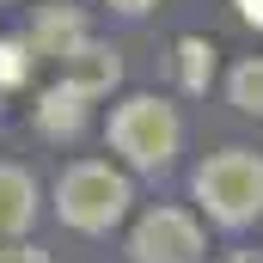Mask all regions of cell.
Instances as JSON below:
<instances>
[{
  "mask_svg": "<svg viewBox=\"0 0 263 263\" xmlns=\"http://www.w3.org/2000/svg\"><path fill=\"white\" fill-rule=\"evenodd\" d=\"M239 18H245V25H257V31H263V0H239Z\"/></svg>",
  "mask_w": 263,
  "mask_h": 263,
  "instance_id": "13",
  "label": "cell"
},
{
  "mask_svg": "<svg viewBox=\"0 0 263 263\" xmlns=\"http://www.w3.org/2000/svg\"><path fill=\"white\" fill-rule=\"evenodd\" d=\"M227 263H263V257H257V251H233Z\"/></svg>",
  "mask_w": 263,
  "mask_h": 263,
  "instance_id": "15",
  "label": "cell"
},
{
  "mask_svg": "<svg viewBox=\"0 0 263 263\" xmlns=\"http://www.w3.org/2000/svg\"><path fill=\"white\" fill-rule=\"evenodd\" d=\"M25 73H31V43L6 37L0 43V86H25Z\"/></svg>",
  "mask_w": 263,
  "mask_h": 263,
  "instance_id": "11",
  "label": "cell"
},
{
  "mask_svg": "<svg viewBox=\"0 0 263 263\" xmlns=\"http://www.w3.org/2000/svg\"><path fill=\"white\" fill-rule=\"evenodd\" d=\"M0 263H49V251H37V245H0Z\"/></svg>",
  "mask_w": 263,
  "mask_h": 263,
  "instance_id": "12",
  "label": "cell"
},
{
  "mask_svg": "<svg viewBox=\"0 0 263 263\" xmlns=\"http://www.w3.org/2000/svg\"><path fill=\"white\" fill-rule=\"evenodd\" d=\"M178 141H184L178 110H172L165 98H153V92H135V98H123V104L110 110V147H117L129 165H141V172L172 165Z\"/></svg>",
  "mask_w": 263,
  "mask_h": 263,
  "instance_id": "3",
  "label": "cell"
},
{
  "mask_svg": "<svg viewBox=\"0 0 263 263\" xmlns=\"http://www.w3.org/2000/svg\"><path fill=\"white\" fill-rule=\"evenodd\" d=\"M25 43H31V55H73V49L86 43V18H80V6H43Z\"/></svg>",
  "mask_w": 263,
  "mask_h": 263,
  "instance_id": "6",
  "label": "cell"
},
{
  "mask_svg": "<svg viewBox=\"0 0 263 263\" xmlns=\"http://www.w3.org/2000/svg\"><path fill=\"white\" fill-rule=\"evenodd\" d=\"M37 220V184L25 165H0V245Z\"/></svg>",
  "mask_w": 263,
  "mask_h": 263,
  "instance_id": "7",
  "label": "cell"
},
{
  "mask_svg": "<svg viewBox=\"0 0 263 263\" xmlns=\"http://www.w3.org/2000/svg\"><path fill=\"white\" fill-rule=\"evenodd\" d=\"M196 202L220 227H251L263 214V159L245 147H220L196 165Z\"/></svg>",
  "mask_w": 263,
  "mask_h": 263,
  "instance_id": "1",
  "label": "cell"
},
{
  "mask_svg": "<svg viewBox=\"0 0 263 263\" xmlns=\"http://www.w3.org/2000/svg\"><path fill=\"white\" fill-rule=\"evenodd\" d=\"M227 92L245 117H263V55H245V62L227 73Z\"/></svg>",
  "mask_w": 263,
  "mask_h": 263,
  "instance_id": "10",
  "label": "cell"
},
{
  "mask_svg": "<svg viewBox=\"0 0 263 263\" xmlns=\"http://www.w3.org/2000/svg\"><path fill=\"white\" fill-rule=\"evenodd\" d=\"M86 123V92H73V86H49L43 92V104H37V129L49 135V141H67V135H80Z\"/></svg>",
  "mask_w": 263,
  "mask_h": 263,
  "instance_id": "8",
  "label": "cell"
},
{
  "mask_svg": "<svg viewBox=\"0 0 263 263\" xmlns=\"http://www.w3.org/2000/svg\"><path fill=\"white\" fill-rule=\"evenodd\" d=\"M129 263H202V227L184 208H153L129 233Z\"/></svg>",
  "mask_w": 263,
  "mask_h": 263,
  "instance_id": "4",
  "label": "cell"
},
{
  "mask_svg": "<svg viewBox=\"0 0 263 263\" xmlns=\"http://www.w3.org/2000/svg\"><path fill=\"white\" fill-rule=\"evenodd\" d=\"M62 62H67V86H73V92H86V98H104V92L123 80L117 49H110V43H92V37H86L73 55H62Z\"/></svg>",
  "mask_w": 263,
  "mask_h": 263,
  "instance_id": "5",
  "label": "cell"
},
{
  "mask_svg": "<svg viewBox=\"0 0 263 263\" xmlns=\"http://www.w3.org/2000/svg\"><path fill=\"white\" fill-rule=\"evenodd\" d=\"M129 178L123 172H110L104 159H80V165H67L62 184H55V208H62L67 227H80V233H110L123 214H129Z\"/></svg>",
  "mask_w": 263,
  "mask_h": 263,
  "instance_id": "2",
  "label": "cell"
},
{
  "mask_svg": "<svg viewBox=\"0 0 263 263\" xmlns=\"http://www.w3.org/2000/svg\"><path fill=\"white\" fill-rule=\"evenodd\" d=\"M147 6H153V0H110V12H129V18H141Z\"/></svg>",
  "mask_w": 263,
  "mask_h": 263,
  "instance_id": "14",
  "label": "cell"
},
{
  "mask_svg": "<svg viewBox=\"0 0 263 263\" xmlns=\"http://www.w3.org/2000/svg\"><path fill=\"white\" fill-rule=\"evenodd\" d=\"M178 80H184V92H208V80H214V43L208 37L178 43Z\"/></svg>",
  "mask_w": 263,
  "mask_h": 263,
  "instance_id": "9",
  "label": "cell"
}]
</instances>
